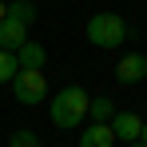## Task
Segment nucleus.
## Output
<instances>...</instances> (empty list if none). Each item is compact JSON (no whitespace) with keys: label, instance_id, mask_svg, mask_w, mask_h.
I'll list each match as a JSON object with an SVG mask.
<instances>
[{"label":"nucleus","instance_id":"f257e3e1","mask_svg":"<svg viewBox=\"0 0 147 147\" xmlns=\"http://www.w3.org/2000/svg\"><path fill=\"white\" fill-rule=\"evenodd\" d=\"M88 92L80 88V84H68L64 92H56L52 96V103H48V115H52V123L60 127V131H72V127H80V123L88 119Z\"/></svg>","mask_w":147,"mask_h":147},{"label":"nucleus","instance_id":"f03ea898","mask_svg":"<svg viewBox=\"0 0 147 147\" xmlns=\"http://www.w3.org/2000/svg\"><path fill=\"white\" fill-rule=\"evenodd\" d=\"M84 32H88V44H96V48H119L127 40V20L119 12H96Z\"/></svg>","mask_w":147,"mask_h":147},{"label":"nucleus","instance_id":"7ed1b4c3","mask_svg":"<svg viewBox=\"0 0 147 147\" xmlns=\"http://www.w3.org/2000/svg\"><path fill=\"white\" fill-rule=\"evenodd\" d=\"M12 96H16V103H24V107L44 103V99H48V80H44V68H20V72L12 76Z\"/></svg>","mask_w":147,"mask_h":147},{"label":"nucleus","instance_id":"20e7f679","mask_svg":"<svg viewBox=\"0 0 147 147\" xmlns=\"http://www.w3.org/2000/svg\"><path fill=\"white\" fill-rule=\"evenodd\" d=\"M107 127H111L115 143H135V139H139V127H143V115H135V111H115Z\"/></svg>","mask_w":147,"mask_h":147},{"label":"nucleus","instance_id":"39448f33","mask_svg":"<svg viewBox=\"0 0 147 147\" xmlns=\"http://www.w3.org/2000/svg\"><path fill=\"white\" fill-rule=\"evenodd\" d=\"M115 80H119V84H139V80H147V56H143V52H127V56H119Z\"/></svg>","mask_w":147,"mask_h":147},{"label":"nucleus","instance_id":"423d86ee","mask_svg":"<svg viewBox=\"0 0 147 147\" xmlns=\"http://www.w3.org/2000/svg\"><path fill=\"white\" fill-rule=\"evenodd\" d=\"M24 40H28V24H20L16 16H4V20H0V48L16 52Z\"/></svg>","mask_w":147,"mask_h":147},{"label":"nucleus","instance_id":"0eeeda50","mask_svg":"<svg viewBox=\"0 0 147 147\" xmlns=\"http://www.w3.org/2000/svg\"><path fill=\"white\" fill-rule=\"evenodd\" d=\"M80 147H115V135L107 123H92L80 131Z\"/></svg>","mask_w":147,"mask_h":147},{"label":"nucleus","instance_id":"6e6552de","mask_svg":"<svg viewBox=\"0 0 147 147\" xmlns=\"http://www.w3.org/2000/svg\"><path fill=\"white\" fill-rule=\"evenodd\" d=\"M16 60H20V68H44L48 52H44V44H36V40H24L16 48Z\"/></svg>","mask_w":147,"mask_h":147},{"label":"nucleus","instance_id":"1a4fd4ad","mask_svg":"<svg viewBox=\"0 0 147 147\" xmlns=\"http://www.w3.org/2000/svg\"><path fill=\"white\" fill-rule=\"evenodd\" d=\"M88 115H92L96 123H111V115H115L111 96H96V99H88Z\"/></svg>","mask_w":147,"mask_h":147},{"label":"nucleus","instance_id":"9d476101","mask_svg":"<svg viewBox=\"0 0 147 147\" xmlns=\"http://www.w3.org/2000/svg\"><path fill=\"white\" fill-rule=\"evenodd\" d=\"M8 16H16L20 24H28V28H32L40 12H36V4H32V0H8Z\"/></svg>","mask_w":147,"mask_h":147},{"label":"nucleus","instance_id":"9b49d317","mask_svg":"<svg viewBox=\"0 0 147 147\" xmlns=\"http://www.w3.org/2000/svg\"><path fill=\"white\" fill-rule=\"evenodd\" d=\"M20 72V60H16V52L0 48V84H12V76Z\"/></svg>","mask_w":147,"mask_h":147},{"label":"nucleus","instance_id":"f8f14e48","mask_svg":"<svg viewBox=\"0 0 147 147\" xmlns=\"http://www.w3.org/2000/svg\"><path fill=\"white\" fill-rule=\"evenodd\" d=\"M8 147H40V135H36L32 127H16V131L8 135Z\"/></svg>","mask_w":147,"mask_h":147},{"label":"nucleus","instance_id":"ddd939ff","mask_svg":"<svg viewBox=\"0 0 147 147\" xmlns=\"http://www.w3.org/2000/svg\"><path fill=\"white\" fill-rule=\"evenodd\" d=\"M139 143H147V119H143V127H139Z\"/></svg>","mask_w":147,"mask_h":147},{"label":"nucleus","instance_id":"4468645a","mask_svg":"<svg viewBox=\"0 0 147 147\" xmlns=\"http://www.w3.org/2000/svg\"><path fill=\"white\" fill-rule=\"evenodd\" d=\"M4 16H8V0H0V20H4Z\"/></svg>","mask_w":147,"mask_h":147},{"label":"nucleus","instance_id":"2eb2a0df","mask_svg":"<svg viewBox=\"0 0 147 147\" xmlns=\"http://www.w3.org/2000/svg\"><path fill=\"white\" fill-rule=\"evenodd\" d=\"M127 147H147V143H139V139H135V143H127Z\"/></svg>","mask_w":147,"mask_h":147}]
</instances>
